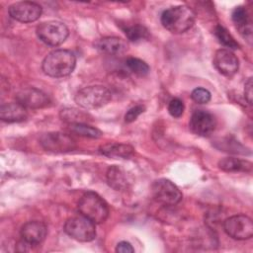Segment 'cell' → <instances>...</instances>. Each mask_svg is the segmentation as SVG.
<instances>
[{
	"label": "cell",
	"instance_id": "6da1fadb",
	"mask_svg": "<svg viewBox=\"0 0 253 253\" xmlns=\"http://www.w3.org/2000/svg\"><path fill=\"white\" fill-rule=\"evenodd\" d=\"M76 65V57L68 49H55L49 52L43 59L42 71L50 77L60 78L73 72Z\"/></svg>",
	"mask_w": 253,
	"mask_h": 253
},
{
	"label": "cell",
	"instance_id": "7a4b0ae2",
	"mask_svg": "<svg viewBox=\"0 0 253 253\" xmlns=\"http://www.w3.org/2000/svg\"><path fill=\"white\" fill-rule=\"evenodd\" d=\"M162 26L173 34H182L195 24V13L186 5H178L166 9L161 14Z\"/></svg>",
	"mask_w": 253,
	"mask_h": 253
},
{
	"label": "cell",
	"instance_id": "3957f363",
	"mask_svg": "<svg viewBox=\"0 0 253 253\" xmlns=\"http://www.w3.org/2000/svg\"><path fill=\"white\" fill-rule=\"evenodd\" d=\"M78 210L82 215L95 224L104 222L109 215V207L105 200L97 193L88 191L78 202Z\"/></svg>",
	"mask_w": 253,
	"mask_h": 253
},
{
	"label": "cell",
	"instance_id": "277c9868",
	"mask_svg": "<svg viewBox=\"0 0 253 253\" xmlns=\"http://www.w3.org/2000/svg\"><path fill=\"white\" fill-rule=\"evenodd\" d=\"M112 99L111 92L102 85H92L80 89L75 95V103L87 110L99 109L107 105Z\"/></svg>",
	"mask_w": 253,
	"mask_h": 253
},
{
	"label": "cell",
	"instance_id": "5b68a950",
	"mask_svg": "<svg viewBox=\"0 0 253 253\" xmlns=\"http://www.w3.org/2000/svg\"><path fill=\"white\" fill-rule=\"evenodd\" d=\"M64 231L71 238L81 242H89L96 237L95 223L82 214L69 217L64 223Z\"/></svg>",
	"mask_w": 253,
	"mask_h": 253
},
{
	"label": "cell",
	"instance_id": "8992f818",
	"mask_svg": "<svg viewBox=\"0 0 253 253\" xmlns=\"http://www.w3.org/2000/svg\"><path fill=\"white\" fill-rule=\"evenodd\" d=\"M69 34L68 28L61 22L48 21L37 28L38 38L47 45L57 46L65 42Z\"/></svg>",
	"mask_w": 253,
	"mask_h": 253
},
{
	"label": "cell",
	"instance_id": "52a82bcc",
	"mask_svg": "<svg viewBox=\"0 0 253 253\" xmlns=\"http://www.w3.org/2000/svg\"><path fill=\"white\" fill-rule=\"evenodd\" d=\"M224 231L228 236L237 240L249 239L253 235L252 219L245 214H235L223 222Z\"/></svg>",
	"mask_w": 253,
	"mask_h": 253
},
{
	"label": "cell",
	"instance_id": "ba28073f",
	"mask_svg": "<svg viewBox=\"0 0 253 253\" xmlns=\"http://www.w3.org/2000/svg\"><path fill=\"white\" fill-rule=\"evenodd\" d=\"M152 196L164 206H175L182 200L179 188L168 179H158L152 184Z\"/></svg>",
	"mask_w": 253,
	"mask_h": 253
},
{
	"label": "cell",
	"instance_id": "9c48e42d",
	"mask_svg": "<svg viewBox=\"0 0 253 253\" xmlns=\"http://www.w3.org/2000/svg\"><path fill=\"white\" fill-rule=\"evenodd\" d=\"M42 146L51 152H67L76 147L75 140L63 132H47L41 136Z\"/></svg>",
	"mask_w": 253,
	"mask_h": 253
},
{
	"label": "cell",
	"instance_id": "30bf717a",
	"mask_svg": "<svg viewBox=\"0 0 253 253\" xmlns=\"http://www.w3.org/2000/svg\"><path fill=\"white\" fill-rule=\"evenodd\" d=\"M10 16L16 21L30 23L37 21L42 15V7L38 3L31 1L16 2L9 7Z\"/></svg>",
	"mask_w": 253,
	"mask_h": 253
},
{
	"label": "cell",
	"instance_id": "8fae6325",
	"mask_svg": "<svg viewBox=\"0 0 253 253\" xmlns=\"http://www.w3.org/2000/svg\"><path fill=\"white\" fill-rule=\"evenodd\" d=\"M216 126V120L214 116L207 111L198 110L195 111L190 119L189 127L190 129L200 135L208 136L213 132Z\"/></svg>",
	"mask_w": 253,
	"mask_h": 253
},
{
	"label": "cell",
	"instance_id": "7c38bea8",
	"mask_svg": "<svg viewBox=\"0 0 253 253\" xmlns=\"http://www.w3.org/2000/svg\"><path fill=\"white\" fill-rule=\"evenodd\" d=\"M16 102L26 109H42L49 104L48 96L37 88H25L16 94Z\"/></svg>",
	"mask_w": 253,
	"mask_h": 253
},
{
	"label": "cell",
	"instance_id": "4fadbf2b",
	"mask_svg": "<svg viewBox=\"0 0 253 253\" xmlns=\"http://www.w3.org/2000/svg\"><path fill=\"white\" fill-rule=\"evenodd\" d=\"M213 65L219 73L231 77L238 71L239 61L231 50L220 48L213 55Z\"/></svg>",
	"mask_w": 253,
	"mask_h": 253
},
{
	"label": "cell",
	"instance_id": "5bb4252c",
	"mask_svg": "<svg viewBox=\"0 0 253 253\" xmlns=\"http://www.w3.org/2000/svg\"><path fill=\"white\" fill-rule=\"evenodd\" d=\"M46 226L43 222L39 220H32L26 222L21 228L22 240L31 246L40 245L46 236Z\"/></svg>",
	"mask_w": 253,
	"mask_h": 253
},
{
	"label": "cell",
	"instance_id": "9a60e30c",
	"mask_svg": "<svg viewBox=\"0 0 253 253\" xmlns=\"http://www.w3.org/2000/svg\"><path fill=\"white\" fill-rule=\"evenodd\" d=\"M95 47L103 53L119 55L126 52L128 44L126 41L119 37H104L95 42Z\"/></svg>",
	"mask_w": 253,
	"mask_h": 253
},
{
	"label": "cell",
	"instance_id": "2e32d148",
	"mask_svg": "<svg viewBox=\"0 0 253 253\" xmlns=\"http://www.w3.org/2000/svg\"><path fill=\"white\" fill-rule=\"evenodd\" d=\"M27 117H28L27 109L21 104H19L18 102L3 104L0 108V118L4 122H7V123L23 122L27 119Z\"/></svg>",
	"mask_w": 253,
	"mask_h": 253
},
{
	"label": "cell",
	"instance_id": "e0dca14e",
	"mask_svg": "<svg viewBox=\"0 0 253 253\" xmlns=\"http://www.w3.org/2000/svg\"><path fill=\"white\" fill-rule=\"evenodd\" d=\"M99 152L109 158H129L134 153V148L126 143L108 142L100 146Z\"/></svg>",
	"mask_w": 253,
	"mask_h": 253
},
{
	"label": "cell",
	"instance_id": "ac0fdd59",
	"mask_svg": "<svg viewBox=\"0 0 253 253\" xmlns=\"http://www.w3.org/2000/svg\"><path fill=\"white\" fill-rule=\"evenodd\" d=\"M107 182L116 191H123L128 187L129 180L126 171L120 166L113 165L108 169Z\"/></svg>",
	"mask_w": 253,
	"mask_h": 253
},
{
	"label": "cell",
	"instance_id": "d6986e66",
	"mask_svg": "<svg viewBox=\"0 0 253 253\" xmlns=\"http://www.w3.org/2000/svg\"><path fill=\"white\" fill-rule=\"evenodd\" d=\"M232 21L236 26L239 33L244 37L251 36L252 33V26H251V19L247 9L243 6L236 7L231 15Z\"/></svg>",
	"mask_w": 253,
	"mask_h": 253
},
{
	"label": "cell",
	"instance_id": "ffe728a7",
	"mask_svg": "<svg viewBox=\"0 0 253 253\" xmlns=\"http://www.w3.org/2000/svg\"><path fill=\"white\" fill-rule=\"evenodd\" d=\"M217 165L225 172H250L252 169L251 162L234 157H224L218 161Z\"/></svg>",
	"mask_w": 253,
	"mask_h": 253
},
{
	"label": "cell",
	"instance_id": "44dd1931",
	"mask_svg": "<svg viewBox=\"0 0 253 253\" xmlns=\"http://www.w3.org/2000/svg\"><path fill=\"white\" fill-rule=\"evenodd\" d=\"M68 129L71 132H74L78 135L91 137V138H99L102 136V131L97 127L91 126L87 124H70Z\"/></svg>",
	"mask_w": 253,
	"mask_h": 253
},
{
	"label": "cell",
	"instance_id": "7402d4cb",
	"mask_svg": "<svg viewBox=\"0 0 253 253\" xmlns=\"http://www.w3.org/2000/svg\"><path fill=\"white\" fill-rule=\"evenodd\" d=\"M125 34L126 36V38L130 41V42H140L143 40H147L149 38V32L148 30L142 26V25H132V26H128L126 28L124 29Z\"/></svg>",
	"mask_w": 253,
	"mask_h": 253
},
{
	"label": "cell",
	"instance_id": "603a6c76",
	"mask_svg": "<svg viewBox=\"0 0 253 253\" xmlns=\"http://www.w3.org/2000/svg\"><path fill=\"white\" fill-rule=\"evenodd\" d=\"M214 35L216 37V39L218 40V42L223 44L224 46L228 47L229 50L230 49H236L239 47L237 42L234 40V38L228 33V31L223 28L220 25H217L214 29Z\"/></svg>",
	"mask_w": 253,
	"mask_h": 253
},
{
	"label": "cell",
	"instance_id": "cb8c5ba5",
	"mask_svg": "<svg viewBox=\"0 0 253 253\" xmlns=\"http://www.w3.org/2000/svg\"><path fill=\"white\" fill-rule=\"evenodd\" d=\"M126 66L130 72L138 76H145L149 72L148 64L137 57H128L126 60Z\"/></svg>",
	"mask_w": 253,
	"mask_h": 253
},
{
	"label": "cell",
	"instance_id": "d4e9b609",
	"mask_svg": "<svg viewBox=\"0 0 253 253\" xmlns=\"http://www.w3.org/2000/svg\"><path fill=\"white\" fill-rule=\"evenodd\" d=\"M61 120L70 124H86L87 115L75 109H64L60 112Z\"/></svg>",
	"mask_w": 253,
	"mask_h": 253
},
{
	"label": "cell",
	"instance_id": "484cf974",
	"mask_svg": "<svg viewBox=\"0 0 253 253\" xmlns=\"http://www.w3.org/2000/svg\"><path fill=\"white\" fill-rule=\"evenodd\" d=\"M191 98L198 104H207L211 100V93L205 88L198 87L192 91Z\"/></svg>",
	"mask_w": 253,
	"mask_h": 253
},
{
	"label": "cell",
	"instance_id": "4316f807",
	"mask_svg": "<svg viewBox=\"0 0 253 253\" xmlns=\"http://www.w3.org/2000/svg\"><path fill=\"white\" fill-rule=\"evenodd\" d=\"M184 103L178 98L172 99L168 104V112L174 118H180L184 113Z\"/></svg>",
	"mask_w": 253,
	"mask_h": 253
},
{
	"label": "cell",
	"instance_id": "83f0119b",
	"mask_svg": "<svg viewBox=\"0 0 253 253\" xmlns=\"http://www.w3.org/2000/svg\"><path fill=\"white\" fill-rule=\"evenodd\" d=\"M144 110H145V108L142 105H136V106L130 108L125 115V121L126 123L134 122L138 118V116L144 112Z\"/></svg>",
	"mask_w": 253,
	"mask_h": 253
},
{
	"label": "cell",
	"instance_id": "f1b7e54d",
	"mask_svg": "<svg viewBox=\"0 0 253 253\" xmlns=\"http://www.w3.org/2000/svg\"><path fill=\"white\" fill-rule=\"evenodd\" d=\"M134 250L129 242L126 241H121L117 244L116 247V252L119 253H132Z\"/></svg>",
	"mask_w": 253,
	"mask_h": 253
},
{
	"label": "cell",
	"instance_id": "f546056e",
	"mask_svg": "<svg viewBox=\"0 0 253 253\" xmlns=\"http://www.w3.org/2000/svg\"><path fill=\"white\" fill-rule=\"evenodd\" d=\"M252 78H248L244 85V96L249 105L252 104Z\"/></svg>",
	"mask_w": 253,
	"mask_h": 253
}]
</instances>
